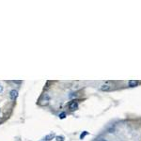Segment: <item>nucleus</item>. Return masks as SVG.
I'll return each instance as SVG.
<instances>
[{"instance_id": "obj_1", "label": "nucleus", "mask_w": 141, "mask_h": 141, "mask_svg": "<svg viewBox=\"0 0 141 141\" xmlns=\"http://www.w3.org/2000/svg\"><path fill=\"white\" fill-rule=\"evenodd\" d=\"M49 101H50V96L45 93L40 97V101H39V104H40V105H47V104H49Z\"/></svg>"}, {"instance_id": "obj_2", "label": "nucleus", "mask_w": 141, "mask_h": 141, "mask_svg": "<svg viewBox=\"0 0 141 141\" xmlns=\"http://www.w3.org/2000/svg\"><path fill=\"white\" fill-rule=\"evenodd\" d=\"M69 109L71 111H75L78 109V102L76 100H72L69 103Z\"/></svg>"}, {"instance_id": "obj_3", "label": "nucleus", "mask_w": 141, "mask_h": 141, "mask_svg": "<svg viewBox=\"0 0 141 141\" xmlns=\"http://www.w3.org/2000/svg\"><path fill=\"white\" fill-rule=\"evenodd\" d=\"M17 97H18V91L16 90V89L11 90V92H10V98H11V100L15 101L16 99H17Z\"/></svg>"}, {"instance_id": "obj_4", "label": "nucleus", "mask_w": 141, "mask_h": 141, "mask_svg": "<svg viewBox=\"0 0 141 141\" xmlns=\"http://www.w3.org/2000/svg\"><path fill=\"white\" fill-rule=\"evenodd\" d=\"M100 89H101L102 91H105V92H107V91L112 90V87L109 85H107V84H104V85H102L101 87H100Z\"/></svg>"}, {"instance_id": "obj_5", "label": "nucleus", "mask_w": 141, "mask_h": 141, "mask_svg": "<svg viewBox=\"0 0 141 141\" xmlns=\"http://www.w3.org/2000/svg\"><path fill=\"white\" fill-rule=\"evenodd\" d=\"M138 85V81L137 80H129V87L130 88H136Z\"/></svg>"}, {"instance_id": "obj_6", "label": "nucleus", "mask_w": 141, "mask_h": 141, "mask_svg": "<svg viewBox=\"0 0 141 141\" xmlns=\"http://www.w3.org/2000/svg\"><path fill=\"white\" fill-rule=\"evenodd\" d=\"M56 137V136H55V134H50V135H48V136H46L44 138H43V141H50L52 140L53 138H55Z\"/></svg>"}, {"instance_id": "obj_7", "label": "nucleus", "mask_w": 141, "mask_h": 141, "mask_svg": "<svg viewBox=\"0 0 141 141\" xmlns=\"http://www.w3.org/2000/svg\"><path fill=\"white\" fill-rule=\"evenodd\" d=\"M88 132H87V131H84V132H83V133L80 135V139H83L86 136H88Z\"/></svg>"}, {"instance_id": "obj_8", "label": "nucleus", "mask_w": 141, "mask_h": 141, "mask_svg": "<svg viewBox=\"0 0 141 141\" xmlns=\"http://www.w3.org/2000/svg\"><path fill=\"white\" fill-rule=\"evenodd\" d=\"M64 139H65V137H64L63 136H56V141H64Z\"/></svg>"}, {"instance_id": "obj_9", "label": "nucleus", "mask_w": 141, "mask_h": 141, "mask_svg": "<svg viewBox=\"0 0 141 141\" xmlns=\"http://www.w3.org/2000/svg\"><path fill=\"white\" fill-rule=\"evenodd\" d=\"M59 119H61V120H63V119H65V118H66V113H65V112H62V113H60V114H59Z\"/></svg>"}, {"instance_id": "obj_10", "label": "nucleus", "mask_w": 141, "mask_h": 141, "mask_svg": "<svg viewBox=\"0 0 141 141\" xmlns=\"http://www.w3.org/2000/svg\"><path fill=\"white\" fill-rule=\"evenodd\" d=\"M96 141H108L107 139L104 138V137H98V138L96 139Z\"/></svg>"}, {"instance_id": "obj_11", "label": "nucleus", "mask_w": 141, "mask_h": 141, "mask_svg": "<svg viewBox=\"0 0 141 141\" xmlns=\"http://www.w3.org/2000/svg\"><path fill=\"white\" fill-rule=\"evenodd\" d=\"M12 83H14V84H21L22 81H18V80H15V81H12Z\"/></svg>"}, {"instance_id": "obj_12", "label": "nucleus", "mask_w": 141, "mask_h": 141, "mask_svg": "<svg viewBox=\"0 0 141 141\" xmlns=\"http://www.w3.org/2000/svg\"><path fill=\"white\" fill-rule=\"evenodd\" d=\"M2 91H3V87L1 85H0V93H1Z\"/></svg>"}]
</instances>
